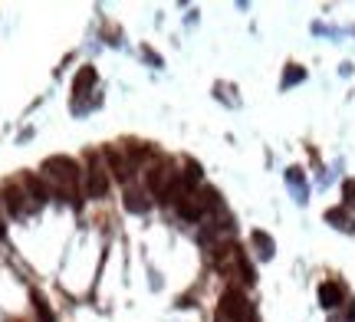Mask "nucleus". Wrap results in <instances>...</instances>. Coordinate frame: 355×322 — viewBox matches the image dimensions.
I'll list each match as a JSON object with an SVG mask.
<instances>
[{"label": "nucleus", "mask_w": 355, "mask_h": 322, "mask_svg": "<svg viewBox=\"0 0 355 322\" xmlns=\"http://www.w3.org/2000/svg\"><path fill=\"white\" fill-rule=\"evenodd\" d=\"M43 178L50 181L56 191L63 194L66 201H76L79 191V165L66 155H53L43 161Z\"/></svg>", "instance_id": "1"}, {"label": "nucleus", "mask_w": 355, "mask_h": 322, "mask_svg": "<svg viewBox=\"0 0 355 322\" xmlns=\"http://www.w3.org/2000/svg\"><path fill=\"white\" fill-rule=\"evenodd\" d=\"M105 191H109V165H102L99 158L92 155L86 171V194L99 201V197H105Z\"/></svg>", "instance_id": "2"}, {"label": "nucleus", "mask_w": 355, "mask_h": 322, "mask_svg": "<svg viewBox=\"0 0 355 322\" xmlns=\"http://www.w3.org/2000/svg\"><path fill=\"white\" fill-rule=\"evenodd\" d=\"M175 184H178V171H171L168 165H158L148 171V191H152L155 197H171Z\"/></svg>", "instance_id": "3"}, {"label": "nucleus", "mask_w": 355, "mask_h": 322, "mask_svg": "<svg viewBox=\"0 0 355 322\" xmlns=\"http://www.w3.org/2000/svg\"><path fill=\"white\" fill-rule=\"evenodd\" d=\"M3 204H7V211H10L13 217H26V214L37 211V201H33L24 188H17V184H10V188L3 191Z\"/></svg>", "instance_id": "4"}, {"label": "nucleus", "mask_w": 355, "mask_h": 322, "mask_svg": "<svg viewBox=\"0 0 355 322\" xmlns=\"http://www.w3.org/2000/svg\"><path fill=\"white\" fill-rule=\"evenodd\" d=\"M286 184H290L296 204H306V201H309V188H306V178L300 168H290V171H286Z\"/></svg>", "instance_id": "5"}, {"label": "nucleus", "mask_w": 355, "mask_h": 322, "mask_svg": "<svg viewBox=\"0 0 355 322\" xmlns=\"http://www.w3.org/2000/svg\"><path fill=\"white\" fill-rule=\"evenodd\" d=\"M319 303H322L326 310L343 306V286H339V283H322V286H319Z\"/></svg>", "instance_id": "6"}, {"label": "nucleus", "mask_w": 355, "mask_h": 322, "mask_svg": "<svg viewBox=\"0 0 355 322\" xmlns=\"http://www.w3.org/2000/svg\"><path fill=\"white\" fill-rule=\"evenodd\" d=\"M24 188H26V194H30L37 204H43V201L50 197V188H46V184L37 178V175H24Z\"/></svg>", "instance_id": "7"}, {"label": "nucleus", "mask_w": 355, "mask_h": 322, "mask_svg": "<svg viewBox=\"0 0 355 322\" xmlns=\"http://www.w3.org/2000/svg\"><path fill=\"white\" fill-rule=\"evenodd\" d=\"M92 82H96V69H92V66H83V69H79V76L73 79V96H86L89 89H92Z\"/></svg>", "instance_id": "8"}, {"label": "nucleus", "mask_w": 355, "mask_h": 322, "mask_svg": "<svg viewBox=\"0 0 355 322\" xmlns=\"http://www.w3.org/2000/svg\"><path fill=\"white\" fill-rule=\"evenodd\" d=\"M125 211H132V214H145L148 207H152V197H145L141 191H125Z\"/></svg>", "instance_id": "9"}, {"label": "nucleus", "mask_w": 355, "mask_h": 322, "mask_svg": "<svg viewBox=\"0 0 355 322\" xmlns=\"http://www.w3.org/2000/svg\"><path fill=\"white\" fill-rule=\"evenodd\" d=\"M326 220H329L332 227H339V231H345V233H352V231H355L352 217L345 214L343 207H332V211H326Z\"/></svg>", "instance_id": "10"}, {"label": "nucleus", "mask_w": 355, "mask_h": 322, "mask_svg": "<svg viewBox=\"0 0 355 322\" xmlns=\"http://www.w3.org/2000/svg\"><path fill=\"white\" fill-rule=\"evenodd\" d=\"M254 247L257 253H260V260H273V237L263 231H254Z\"/></svg>", "instance_id": "11"}, {"label": "nucleus", "mask_w": 355, "mask_h": 322, "mask_svg": "<svg viewBox=\"0 0 355 322\" xmlns=\"http://www.w3.org/2000/svg\"><path fill=\"white\" fill-rule=\"evenodd\" d=\"M303 79H306V69H303V66H290V69H286V76H283V89H290V86L303 82Z\"/></svg>", "instance_id": "12"}, {"label": "nucleus", "mask_w": 355, "mask_h": 322, "mask_svg": "<svg viewBox=\"0 0 355 322\" xmlns=\"http://www.w3.org/2000/svg\"><path fill=\"white\" fill-rule=\"evenodd\" d=\"M343 194H345V204H349V207H355V181H345Z\"/></svg>", "instance_id": "13"}, {"label": "nucleus", "mask_w": 355, "mask_h": 322, "mask_svg": "<svg viewBox=\"0 0 355 322\" xmlns=\"http://www.w3.org/2000/svg\"><path fill=\"white\" fill-rule=\"evenodd\" d=\"M0 237H3V220H0Z\"/></svg>", "instance_id": "14"}]
</instances>
